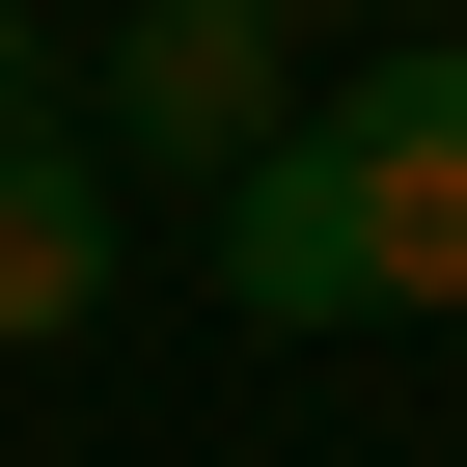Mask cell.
<instances>
[{"instance_id": "obj_1", "label": "cell", "mask_w": 467, "mask_h": 467, "mask_svg": "<svg viewBox=\"0 0 467 467\" xmlns=\"http://www.w3.org/2000/svg\"><path fill=\"white\" fill-rule=\"evenodd\" d=\"M220 303H248V330L467 303V56L440 28H385L330 110H275V165H220Z\"/></svg>"}, {"instance_id": "obj_2", "label": "cell", "mask_w": 467, "mask_h": 467, "mask_svg": "<svg viewBox=\"0 0 467 467\" xmlns=\"http://www.w3.org/2000/svg\"><path fill=\"white\" fill-rule=\"evenodd\" d=\"M110 165H275V0H138L110 28Z\"/></svg>"}, {"instance_id": "obj_3", "label": "cell", "mask_w": 467, "mask_h": 467, "mask_svg": "<svg viewBox=\"0 0 467 467\" xmlns=\"http://www.w3.org/2000/svg\"><path fill=\"white\" fill-rule=\"evenodd\" d=\"M56 330H110V138L0 110V358H56Z\"/></svg>"}, {"instance_id": "obj_4", "label": "cell", "mask_w": 467, "mask_h": 467, "mask_svg": "<svg viewBox=\"0 0 467 467\" xmlns=\"http://www.w3.org/2000/svg\"><path fill=\"white\" fill-rule=\"evenodd\" d=\"M275 28H412V0H275Z\"/></svg>"}, {"instance_id": "obj_5", "label": "cell", "mask_w": 467, "mask_h": 467, "mask_svg": "<svg viewBox=\"0 0 467 467\" xmlns=\"http://www.w3.org/2000/svg\"><path fill=\"white\" fill-rule=\"evenodd\" d=\"M0 110H28V0H0Z\"/></svg>"}]
</instances>
